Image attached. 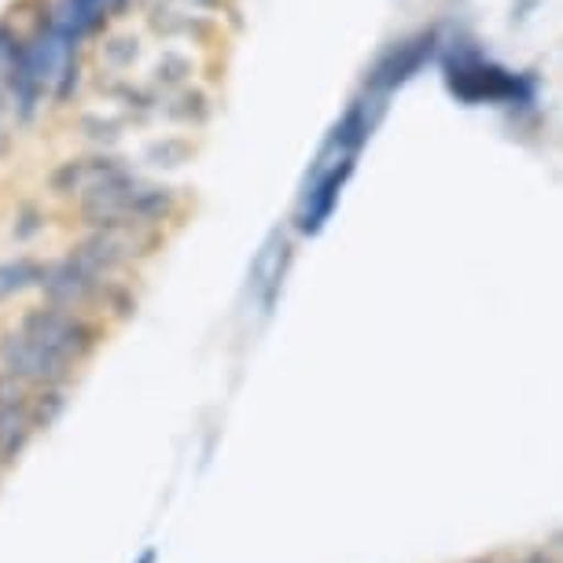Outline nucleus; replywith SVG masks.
I'll return each instance as SVG.
<instances>
[{
	"instance_id": "obj_1",
	"label": "nucleus",
	"mask_w": 563,
	"mask_h": 563,
	"mask_svg": "<svg viewBox=\"0 0 563 563\" xmlns=\"http://www.w3.org/2000/svg\"><path fill=\"white\" fill-rule=\"evenodd\" d=\"M445 89L461 103H530L534 100V81L523 74L497 67L494 59H483L472 48H453L442 63Z\"/></svg>"
},
{
	"instance_id": "obj_2",
	"label": "nucleus",
	"mask_w": 563,
	"mask_h": 563,
	"mask_svg": "<svg viewBox=\"0 0 563 563\" xmlns=\"http://www.w3.org/2000/svg\"><path fill=\"white\" fill-rule=\"evenodd\" d=\"M0 368L23 376L30 387H48V384L67 387V379L74 376V361L67 354L34 343V339H26L19 328L0 332Z\"/></svg>"
},
{
	"instance_id": "obj_3",
	"label": "nucleus",
	"mask_w": 563,
	"mask_h": 563,
	"mask_svg": "<svg viewBox=\"0 0 563 563\" xmlns=\"http://www.w3.org/2000/svg\"><path fill=\"white\" fill-rule=\"evenodd\" d=\"M434 52H439V34H434V30H423L417 37H406V41H398V45H390L384 56L376 59V67L368 70L365 92L390 97V92H395L398 85H406Z\"/></svg>"
},
{
	"instance_id": "obj_4",
	"label": "nucleus",
	"mask_w": 563,
	"mask_h": 563,
	"mask_svg": "<svg viewBox=\"0 0 563 563\" xmlns=\"http://www.w3.org/2000/svg\"><path fill=\"white\" fill-rule=\"evenodd\" d=\"M354 158L357 155H346L332 163L321 174H310L306 180V192H302V203H299V214H295V225H299L302 236H317L324 229V221L332 218V210L343 196L346 180L354 177Z\"/></svg>"
},
{
	"instance_id": "obj_5",
	"label": "nucleus",
	"mask_w": 563,
	"mask_h": 563,
	"mask_svg": "<svg viewBox=\"0 0 563 563\" xmlns=\"http://www.w3.org/2000/svg\"><path fill=\"white\" fill-rule=\"evenodd\" d=\"M100 284H103L100 276H92L74 254H63L59 262H48L45 276H41L45 302L63 306V310H85L89 302H97Z\"/></svg>"
},
{
	"instance_id": "obj_6",
	"label": "nucleus",
	"mask_w": 563,
	"mask_h": 563,
	"mask_svg": "<svg viewBox=\"0 0 563 563\" xmlns=\"http://www.w3.org/2000/svg\"><path fill=\"white\" fill-rule=\"evenodd\" d=\"M70 254L78 258L85 269L100 280H111L114 273L130 262L133 254V243H130V229H119V232H89L81 243H74Z\"/></svg>"
},
{
	"instance_id": "obj_7",
	"label": "nucleus",
	"mask_w": 563,
	"mask_h": 563,
	"mask_svg": "<svg viewBox=\"0 0 563 563\" xmlns=\"http://www.w3.org/2000/svg\"><path fill=\"white\" fill-rule=\"evenodd\" d=\"M114 166H122L114 155H89V158H67L48 174V192L59 199L81 196L89 185H97L103 174H111Z\"/></svg>"
},
{
	"instance_id": "obj_8",
	"label": "nucleus",
	"mask_w": 563,
	"mask_h": 563,
	"mask_svg": "<svg viewBox=\"0 0 563 563\" xmlns=\"http://www.w3.org/2000/svg\"><path fill=\"white\" fill-rule=\"evenodd\" d=\"M177 210V196L174 188H155V185H136V192L130 199V218L133 229H155L158 221H166Z\"/></svg>"
},
{
	"instance_id": "obj_9",
	"label": "nucleus",
	"mask_w": 563,
	"mask_h": 563,
	"mask_svg": "<svg viewBox=\"0 0 563 563\" xmlns=\"http://www.w3.org/2000/svg\"><path fill=\"white\" fill-rule=\"evenodd\" d=\"M70 313L74 310H63V306H52V302L34 306V310L23 313V321H19V332H23L26 339H34V343H41V346L59 350L63 328H67ZM59 354H63V350H59Z\"/></svg>"
},
{
	"instance_id": "obj_10",
	"label": "nucleus",
	"mask_w": 563,
	"mask_h": 563,
	"mask_svg": "<svg viewBox=\"0 0 563 563\" xmlns=\"http://www.w3.org/2000/svg\"><path fill=\"white\" fill-rule=\"evenodd\" d=\"M41 276H45V262L30 258V254L0 262V302L15 299V295H23L30 288H41Z\"/></svg>"
},
{
	"instance_id": "obj_11",
	"label": "nucleus",
	"mask_w": 563,
	"mask_h": 563,
	"mask_svg": "<svg viewBox=\"0 0 563 563\" xmlns=\"http://www.w3.org/2000/svg\"><path fill=\"white\" fill-rule=\"evenodd\" d=\"M63 412H67V387L63 384H48L37 395H30V423H34V431H48Z\"/></svg>"
},
{
	"instance_id": "obj_12",
	"label": "nucleus",
	"mask_w": 563,
	"mask_h": 563,
	"mask_svg": "<svg viewBox=\"0 0 563 563\" xmlns=\"http://www.w3.org/2000/svg\"><path fill=\"white\" fill-rule=\"evenodd\" d=\"M188 155H192V144L185 136H163V141H155L144 152V163L155 169H174L180 163H188Z\"/></svg>"
},
{
	"instance_id": "obj_13",
	"label": "nucleus",
	"mask_w": 563,
	"mask_h": 563,
	"mask_svg": "<svg viewBox=\"0 0 563 563\" xmlns=\"http://www.w3.org/2000/svg\"><path fill=\"white\" fill-rule=\"evenodd\" d=\"M97 299L108 306V310L119 317V321H130V317L136 313V295H133V288H125V284H119V280H103Z\"/></svg>"
},
{
	"instance_id": "obj_14",
	"label": "nucleus",
	"mask_w": 563,
	"mask_h": 563,
	"mask_svg": "<svg viewBox=\"0 0 563 563\" xmlns=\"http://www.w3.org/2000/svg\"><path fill=\"white\" fill-rule=\"evenodd\" d=\"M166 114L169 119H177V122H192V125H199L210 114V103H207V97L203 92H180V100L174 103V108H166Z\"/></svg>"
},
{
	"instance_id": "obj_15",
	"label": "nucleus",
	"mask_w": 563,
	"mask_h": 563,
	"mask_svg": "<svg viewBox=\"0 0 563 563\" xmlns=\"http://www.w3.org/2000/svg\"><path fill=\"white\" fill-rule=\"evenodd\" d=\"M192 74V63H188L180 52H166L163 59H158V67H155V81L163 85V89H174V85H180Z\"/></svg>"
},
{
	"instance_id": "obj_16",
	"label": "nucleus",
	"mask_w": 563,
	"mask_h": 563,
	"mask_svg": "<svg viewBox=\"0 0 563 563\" xmlns=\"http://www.w3.org/2000/svg\"><path fill=\"white\" fill-rule=\"evenodd\" d=\"M136 37H111L108 45L100 48V59L108 63L111 70H125V67H133V59H136Z\"/></svg>"
},
{
	"instance_id": "obj_17",
	"label": "nucleus",
	"mask_w": 563,
	"mask_h": 563,
	"mask_svg": "<svg viewBox=\"0 0 563 563\" xmlns=\"http://www.w3.org/2000/svg\"><path fill=\"white\" fill-rule=\"evenodd\" d=\"M78 81H81V59H78V52H74V56L63 59L59 78H56V85H52V100L67 103L74 97V89H78Z\"/></svg>"
},
{
	"instance_id": "obj_18",
	"label": "nucleus",
	"mask_w": 563,
	"mask_h": 563,
	"mask_svg": "<svg viewBox=\"0 0 563 563\" xmlns=\"http://www.w3.org/2000/svg\"><path fill=\"white\" fill-rule=\"evenodd\" d=\"M81 133H85V141L111 147L122 136V125L111 119H81Z\"/></svg>"
},
{
	"instance_id": "obj_19",
	"label": "nucleus",
	"mask_w": 563,
	"mask_h": 563,
	"mask_svg": "<svg viewBox=\"0 0 563 563\" xmlns=\"http://www.w3.org/2000/svg\"><path fill=\"white\" fill-rule=\"evenodd\" d=\"M23 428H34V423H30V401H19V406H0V442H4L8 434L23 431Z\"/></svg>"
},
{
	"instance_id": "obj_20",
	"label": "nucleus",
	"mask_w": 563,
	"mask_h": 563,
	"mask_svg": "<svg viewBox=\"0 0 563 563\" xmlns=\"http://www.w3.org/2000/svg\"><path fill=\"white\" fill-rule=\"evenodd\" d=\"M19 41H23V34L8 23V19H0V85H4L8 70H12V59H15V48Z\"/></svg>"
},
{
	"instance_id": "obj_21",
	"label": "nucleus",
	"mask_w": 563,
	"mask_h": 563,
	"mask_svg": "<svg viewBox=\"0 0 563 563\" xmlns=\"http://www.w3.org/2000/svg\"><path fill=\"white\" fill-rule=\"evenodd\" d=\"M19 401H30V384L15 372L0 368V406H19Z\"/></svg>"
},
{
	"instance_id": "obj_22",
	"label": "nucleus",
	"mask_w": 563,
	"mask_h": 563,
	"mask_svg": "<svg viewBox=\"0 0 563 563\" xmlns=\"http://www.w3.org/2000/svg\"><path fill=\"white\" fill-rule=\"evenodd\" d=\"M37 229H41V214H37V210H23V214H19V225H15V240L34 236Z\"/></svg>"
},
{
	"instance_id": "obj_23",
	"label": "nucleus",
	"mask_w": 563,
	"mask_h": 563,
	"mask_svg": "<svg viewBox=\"0 0 563 563\" xmlns=\"http://www.w3.org/2000/svg\"><path fill=\"white\" fill-rule=\"evenodd\" d=\"M8 119H12V100H8L4 85H0V125H8Z\"/></svg>"
},
{
	"instance_id": "obj_24",
	"label": "nucleus",
	"mask_w": 563,
	"mask_h": 563,
	"mask_svg": "<svg viewBox=\"0 0 563 563\" xmlns=\"http://www.w3.org/2000/svg\"><path fill=\"white\" fill-rule=\"evenodd\" d=\"M133 563H158V549H144Z\"/></svg>"
},
{
	"instance_id": "obj_25",
	"label": "nucleus",
	"mask_w": 563,
	"mask_h": 563,
	"mask_svg": "<svg viewBox=\"0 0 563 563\" xmlns=\"http://www.w3.org/2000/svg\"><path fill=\"white\" fill-rule=\"evenodd\" d=\"M130 8V0H111V15H122Z\"/></svg>"
},
{
	"instance_id": "obj_26",
	"label": "nucleus",
	"mask_w": 563,
	"mask_h": 563,
	"mask_svg": "<svg viewBox=\"0 0 563 563\" xmlns=\"http://www.w3.org/2000/svg\"><path fill=\"white\" fill-rule=\"evenodd\" d=\"M527 563H549V560H545V552H534V556H527Z\"/></svg>"
},
{
	"instance_id": "obj_27",
	"label": "nucleus",
	"mask_w": 563,
	"mask_h": 563,
	"mask_svg": "<svg viewBox=\"0 0 563 563\" xmlns=\"http://www.w3.org/2000/svg\"><path fill=\"white\" fill-rule=\"evenodd\" d=\"M4 144H8V133H4V125H0V152H4Z\"/></svg>"
}]
</instances>
